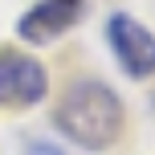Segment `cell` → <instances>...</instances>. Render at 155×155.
<instances>
[{
    "label": "cell",
    "mask_w": 155,
    "mask_h": 155,
    "mask_svg": "<svg viewBox=\"0 0 155 155\" xmlns=\"http://www.w3.org/2000/svg\"><path fill=\"white\" fill-rule=\"evenodd\" d=\"M123 123H127L123 98L106 82H94V78L74 82L53 106V127L82 151L114 147L118 135H123Z\"/></svg>",
    "instance_id": "6da1fadb"
},
{
    "label": "cell",
    "mask_w": 155,
    "mask_h": 155,
    "mask_svg": "<svg viewBox=\"0 0 155 155\" xmlns=\"http://www.w3.org/2000/svg\"><path fill=\"white\" fill-rule=\"evenodd\" d=\"M106 41H110L127 78L143 82V78L155 74V33L147 25H139L131 12H114L106 21Z\"/></svg>",
    "instance_id": "7a4b0ae2"
},
{
    "label": "cell",
    "mask_w": 155,
    "mask_h": 155,
    "mask_svg": "<svg viewBox=\"0 0 155 155\" xmlns=\"http://www.w3.org/2000/svg\"><path fill=\"white\" fill-rule=\"evenodd\" d=\"M49 94V74L29 53H0V106H37Z\"/></svg>",
    "instance_id": "3957f363"
},
{
    "label": "cell",
    "mask_w": 155,
    "mask_h": 155,
    "mask_svg": "<svg viewBox=\"0 0 155 155\" xmlns=\"http://www.w3.org/2000/svg\"><path fill=\"white\" fill-rule=\"evenodd\" d=\"M86 12V0H37L29 12L16 21V33L33 45H49L61 33H70Z\"/></svg>",
    "instance_id": "277c9868"
},
{
    "label": "cell",
    "mask_w": 155,
    "mask_h": 155,
    "mask_svg": "<svg viewBox=\"0 0 155 155\" xmlns=\"http://www.w3.org/2000/svg\"><path fill=\"white\" fill-rule=\"evenodd\" d=\"M25 155H61V147L41 143V139H29V143H25Z\"/></svg>",
    "instance_id": "5b68a950"
}]
</instances>
